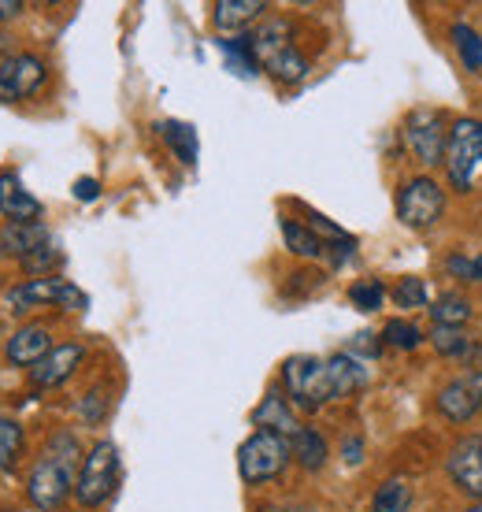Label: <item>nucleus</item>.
<instances>
[{"label":"nucleus","mask_w":482,"mask_h":512,"mask_svg":"<svg viewBox=\"0 0 482 512\" xmlns=\"http://www.w3.org/2000/svg\"><path fill=\"white\" fill-rule=\"evenodd\" d=\"M382 346H394V349L412 353V349L423 346V331H419L412 320H390L386 327H382Z\"/></svg>","instance_id":"obj_29"},{"label":"nucleus","mask_w":482,"mask_h":512,"mask_svg":"<svg viewBox=\"0 0 482 512\" xmlns=\"http://www.w3.org/2000/svg\"><path fill=\"white\" fill-rule=\"evenodd\" d=\"M219 49L227 52L230 71H238V75H256V71H260V60H256L253 38H249V34H245V38H223Z\"/></svg>","instance_id":"obj_28"},{"label":"nucleus","mask_w":482,"mask_h":512,"mask_svg":"<svg viewBox=\"0 0 482 512\" xmlns=\"http://www.w3.org/2000/svg\"><path fill=\"white\" fill-rule=\"evenodd\" d=\"M327 386H330V401L364 390L368 386L364 360L353 357V353H334V357H327Z\"/></svg>","instance_id":"obj_15"},{"label":"nucleus","mask_w":482,"mask_h":512,"mask_svg":"<svg viewBox=\"0 0 482 512\" xmlns=\"http://www.w3.org/2000/svg\"><path fill=\"white\" fill-rule=\"evenodd\" d=\"M104 412H108V394H104L101 386H93V390L78 401V416H82L86 423H101Z\"/></svg>","instance_id":"obj_34"},{"label":"nucleus","mask_w":482,"mask_h":512,"mask_svg":"<svg viewBox=\"0 0 482 512\" xmlns=\"http://www.w3.org/2000/svg\"><path fill=\"white\" fill-rule=\"evenodd\" d=\"M253 427L256 431H275L282 438H293L301 431V420H297V409L290 405V397H282L279 390H267L264 401L253 409Z\"/></svg>","instance_id":"obj_13"},{"label":"nucleus","mask_w":482,"mask_h":512,"mask_svg":"<svg viewBox=\"0 0 482 512\" xmlns=\"http://www.w3.org/2000/svg\"><path fill=\"white\" fill-rule=\"evenodd\" d=\"M293 461L290 438L275 435V431H253L238 446V475L245 483H271L279 479Z\"/></svg>","instance_id":"obj_2"},{"label":"nucleus","mask_w":482,"mask_h":512,"mask_svg":"<svg viewBox=\"0 0 482 512\" xmlns=\"http://www.w3.org/2000/svg\"><path fill=\"white\" fill-rule=\"evenodd\" d=\"M282 383H286V394H290V405L301 412H316L330 401V386H327V360L308 357V353H297L282 364Z\"/></svg>","instance_id":"obj_5"},{"label":"nucleus","mask_w":482,"mask_h":512,"mask_svg":"<svg viewBox=\"0 0 482 512\" xmlns=\"http://www.w3.org/2000/svg\"><path fill=\"white\" fill-rule=\"evenodd\" d=\"M19 446H23V427L15 420H4V416H0V472L15 461Z\"/></svg>","instance_id":"obj_32"},{"label":"nucleus","mask_w":482,"mask_h":512,"mask_svg":"<svg viewBox=\"0 0 482 512\" xmlns=\"http://www.w3.org/2000/svg\"><path fill=\"white\" fill-rule=\"evenodd\" d=\"M264 12H267L264 0H219L216 8H212V23L219 30H241V26L256 23Z\"/></svg>","instance_id":"obj_19"},{"label":"nucleus","mask_w":482,"mask_h":512,"mask_svg":"<svg viewBox=\"0 0 482 512\" xmlns=\"http://www.w3.org/2000/svg\"><path fill=\"white\" fill-rule=\"evenodd\" d=\"M431 342L442 357H453V360H468V357H475V349H479L475 346V338L457 331V327H434Z\"/></svg>","instance_id":"obj_26"},{"label":"nucleus","mask_w":482,"mask_h":512,"mask_svg":"<svg viewBox=\"0 0 482 512\" xmlns=\"http://www.w3.org/2000/svg\"><path fill=\"white\" fill-rule=\"evenodd\" d=\"M342 461L345 464H360L364 461V438L360 435H349L342 442Z\"/></svg>","instance_id":"obj_38"},{"label":"nucleus","mask_w":482,"mask_h":512,"mask_svg":"<svg viewBox=\"0 0 482 512\" xmlns=\"http://www.w3.org/2000/svg\"><path fill=\"white\" fill-rule=\"evenodd\" d=\"M379 349H382V334L379 338H375V334L371 331H364V334H356L353 342H349V349H345V353H364V357H379Z\"/></svg>","instance_id":"obj_37"},{"label":"nucleus","mask_w":482,"mask_h":512,"mask_svg":"<svg viewBox=\"0 0 482 512\" xmlns=\"http://www.w3.org/2000/svg\"><path fill=\"white\" fill-rule=\"evenodd\" d=\"M464 512H482V501H471V505Z\"/></svg>","instance_id":"obj_41"},{"label":"nucleus","mask_w":482,"mask_h":512,"mask_svg":"<svg viewBox=\"0 0 482 512\" xmlns=\"http://www.w3.org/2000/svg\"><path fill=\"white\" fill-rule=\"evenodd\" d=\"M349 301H353L360 312H375L386 301V286L379 279H360L349 286Z\"/></svg>","instance_id":"obj_30"},{"label":"nucleus","mask_w":482,"mask_h":512,"mask_svg":"<svg viewBox=\"0 0 482 512\" xmlns=\"http://www.w3.org/2000/svg\"><path fill=\"white\" fill-rule=\"evenodd\" d=\"M260 512H290V509H279V505H267V509H260Z\"/></svg>","instance_id":"obj_43"},{"label":"nucleus","mask_w":482,"mask_h":512,"mask_svg":"<svg viewBox=\"0 0 482 512\" xmlns=\"http://www.w3.org/2000/svg\"><path fill=\"white\" fill-rule=\"evenodd\" d=\"M12 312H30L41 305H64V308H86V294H78L71 282L64 279H26L23 286L8 290Z\"/></svg>","instance_id":"obj_9"},{"label":"nucleus","mask_w":482,"mask_h":512,"mask_svg":"<svg viewBox=\"0 0 482 512\" xmlns=\"http://www.w3.org/2000/svg\"><path fill=\"white\" fill-rule=\"evenodd\" d=\"M475 271H479V282H482V253L475 256Z\"/></svg>","instance_id":"obj_42"},{"label":"nucleus","mask_w":482,"mask_h":512,"mask_svg":"<svg viewBox=\"0 0 482 512\" xmlns=\"http://www.w3.org/2000/svg\"><path fill=\"white\" fill-rule=\"evenodd\" d=\"M394 301L397 308H423L427 305V282L416 279V275H408L394 286Z\"/></svg>","instance_id":"obj_31"},{"label":"nucleus","mask_w":482,"mask_h":512,"mask_svg":"<svg viewBox=\"0 0 482 512\" xmlns=\"http://www.w3.org/2000/svg\"><path fill=\"white\" fill-rule=\"evenodd\" d=\"M115 487H119V449H115L108 438H101V442H93V449L82 457L75 498L82 509H101L104 501L115 494Z\"/></svg>","instance_id":"obj_3"},{"label":"nucleus","mask_w":482,"mask_h":512,"mask_svg":"<svg viewBox=\"0 0 482 512\" xmlns=\"http://www.w3.org/2000/svg\"><path fill=\"white\" fill-rule=\"evenodd\" d=\"M371 512H412V483L394 475L371 494Z\"/></svg>","instance_id":"obj_25"},{"label":"nucleus","mask_w":482,"mask_h":512,"mask_svg":"<svg viewBox=\"0 0 482 512\" xmlns=\"http://www.w3.org/2000/svg\"><path fill=\"white\" fill-rule=\"evenodd\" d=\"M449 38H453L457 56L464 60V71H482V34H475L468 23H453Z\"/></svg>","instance_id":"obj_27"},{"label":"nucleus","mask_w":482,"mask_h":512,"mask_svg":"<svg viewBox=\"0 0 482 512\" xmlns=\"http://www.w3.org/2000/svg\"><path fill=\"white\" fill-rule=\"evenodd\" d=\"M75 197H78V201H97V197H101V182H97V179H78L75 182Z\"/></svg>","instance_id":"obj_39"},{"label":"nucleus","mask_w":482,"mask_h":512,"mask_svg":"<svg viewBox=\"0 0 482 512\" xmlns=\"http://www.w3.org/2000/svg\"><path fill=\"white\" fill-rule=\"evenodd\" d=\"M52 349H56V346H52V334H49V327H45V323H23V327L8 338L4 353H8V360H12V364H19V368H38Z\"/></svg>","instance_id":"obj_12"},{"label":"nucleus","mask_w":482,"mask_h":512,"mask_svg":"<svg viewBox=\"0 0 482 512\" xmlns=\"http://www.w3.org/2000/svg\"><path fill=\"white\" fill-rule=\"evenodd\" d=\"M249 38H253L256 60H260V67H264L275 52H282L286 45H290V23H286V19H267V23L256 26Z\"/></svg>","instance_id":"obj_22"},{"label":"nucleus","mask_w":482,"mask_h":512,"mask_svg":"<svg viewBox=\"0 0 482 512\" xmlns=\"http://www.w3.org/2000/svg\"><path fill=\"white\" fill-rule=\"evenodd\" d=\"M264 71L275 78V82H282V86H297V82H305L312 67H308L305 52L297 49V45H286V49L275 52V56L267 60Z\"/></svg>","instance_id":"obj_20"},{"label":"nucleus","mask_w":482,"mask_h":512,"mask_svg":"<svg viewBox=\"0 0 482 512\" xmlns=\"http://www.w3.org/2000/svg\"><path fill=\"white\" fill-rule=\"evenodd\" d=\"M445 271L453 275V279H460V282H479V271H475V260L471 256H464L457 249V253H449L445 256Z\"/></svg>","instance_id":"obj_36"},{"label":"nucleus","mask_w":482,"mask_h":512,"mask_svg":"<svg viewBox=\"0 0 482 512\" xmlns=\"http://www.w3.org/2000/svg\"><path fill=\"white\" fill-rule=\"evenodd\" d=\"M482 167V119H457L449 127L445 145V171L453 190L468 193L475 186V171Z\"/></svg>","instance_id":"obj_4"},{"label":"nucleus","mask_w":482,"mask_h":512,"mask_svg":"<svg viewBox=\"0 0 482 512\" xmlns=\"http://www.w3.org/2000/svg\"><path fill=\"white\" fill-rule=\"evenodd\" d=\"M445 472L449 483L471 501H482V435L460 438L457 446L445 457Z\"/></svg>","instance_id":"obj_10"},{"label":"nucleus","mask_w":482,"mask_h":512,"mask_svg":"<svg viewBox=\"0 0 482 512\" xmlns=\"http://www.w3.org/2000/svg\"><path fill=\"white\" fill-rule=\"evenodd\" d=\"M282 242H286V249L293 256H301V260H323L327 256V242L316 238L305 223H293V219H282Z\"/></svg>","instance_id":"obj_23"},{"label":"nucleus","mask_w":482,"mask_h":512,"mask_svg":"<svg viewBox=\"0 0 482 512\" xmlns=\"http://www.w3.org/2000/svg\"><path fill=\"white\" fill-rule=\"evenodd\" d=\"M308 231L316 234V238H323V242H345V238H353V234H345L342 227H338V223H330L327 216H319V212H312V216H308V223H305Z\"/></svg>","instance_id":"obj_35"},{"label":"nucleus","mask_w":482,"mask_h":512,"mask_svg":"<svg viewBox=\"0 0 482 512\" xmlns=\"http://www.w3.org/2000/svg\"><path fill=\"white\" fill-rule=\"evenodd\" d=\"M156 130H160V138L171 145V153L178 156V164L182 167H193L197 164V130L190 127V123H178V119H164V123H156Z\"/></svg>","instance_id":"obj_21"},{"label":"nucleus","mask_w":482,"mask_h":512,"mask_svg":"<svg viewBox=\"0 0 482 512\" xmlns=\"http://www.w3.org/2000/svg\"><path fill=\"white\" fill-rule=\"evenodd\" d=\"M427 312H431L434 327H457V331H464V323L475 316V308H471V301L464 294L434 297V308H427Z\"/></svg>","instance_id":"obj_24"},{"label":"nucleus","mask_w":482,"mask_h":512,"mask_svg":"<svg viewBox=\"0 0 482 512\" xmlns=\"http://www.w3.org/2000/svg\"><path fill=\"white\" fill-rule=\"evenodd\" d=\"M290 449H293V461L301 464L305 472H319V468L327 464V457H330L327 438L319 435L316 427H301V431L290 438Z\"/></svg>","instance_id":"obj_18"},{"label":"nucleus","mask_w":482,"mask_h":512,"mask_svg":"<svg viewBox=\"0 0 482 512\" xmlns=\"http://www.w3.org/2000/svg\"><path fill=\"white\" fill-rule=\"evenodd\" d=\"M405 145L412 149L423 167H438L445 164V145H449V130H445L442 116L431 112V108H416V112H408L405 119Z\"/></svg>","instance_id":"obj_7"},{"label":"nucleus","mask_w":482,"mask_h":512,"mask_svg":"<svg viewBox=\"0 0 482 512\" xmlns=\"http://www.w3.org/2000/svg\"><path fill=\"white\" fill-rule=\"evenodd\" d=\"M49 67L34 52H12L4 64H0V104L26 101L45 86Z\"/></svg>","instance_id":"obj_8"},{"label":"nucleus","mask_w":482,"mask_h":512,"mask_svg":"<svg viewBox=\"0 0 482 512\" xmlns=\"http://www.w3.org/2000/svg\"><path fill=\"white\" fill-rule=\"evenodd\" d=\"M19 12H23V4H19V0H0V23L15 19Z\"/></svg>","instance_id":"obj_40"},{"label":"nucleus","mask_w":482,"mask_h":512,"mask_svg":"<svg viewBox=\"0 0 482 512\" xmlns=\"http://www.w3.org/2000/svg\"><path fill=\"white\" fill-rule=\"evenodd\" d=\"M434 405L449 423H468L482 409V372H460L438 390Z\"/></svg>","instance_id":"obj_11"},{"label":"nucleus","mask_w":482,"mask_h":512,"mask_svg":"<svg viewBox=\"0 0 482 512\" xmlns=\"http://www.w3.org/2000/svg\"><path fill=\"white\" fill-rule=\"evenodd\" d=\"M60 260H64V256H60V249H56V245L49 242V245H41V249L34 256H26L23 268L30 271V275H41V279H49V271L56 268Z\"/></svg>","instance_id":"obj_33"},{"label":"nucleus","mask_w":482,"mask_h":512,"mask_svg":"<svg viewBox=\"0 0 482 512\" xmlns=\"http://www.w3.org/2000/svg\"><path fill=\"white\" fill-rule=\"evenodd\" d=\"M41 245H49L45 223H4L0 227V256L26 260V256L38 253Z\"/></svg>","instance_id":"obj_17"},{"label":"nucleus","mask_w":482,"mask_h":512,"mask_svg":"<svg viewBox=\"0 0 482 512\" xmlns=\"http://www.w3.org/2000/svg\"><path fill=\"white\" fill-rule=\"evenodd\" d=\"M0 212L8 223H41V201L15 175H0Z\"/></svg>","instance_id":"obj_16"},{"label":"nucleus","mask_w":482,"mask_h":512,"mask_svg":"<svg viewBox=\"0 0 482 512\" xmlns=\"http://www.w3.org/2000/svg\"><path fill=\"white\" fill-rule=\"evenodd\" d=\"M82 357H86L82 342H64V346L52 349V353L41 360L38 368H30V379H34V386H41V390H49V386H60V383H67V379L75 375V368L82 364Z\"/></svg>","instance_id":"obj_14"},{"label":"nucleus","mask_w":482,"mask_h":512,"mask_svg":"<svg viewBox=\"0 0 482 512\" xmlns=\"http://www.w3.org/2000/svg\"><path fill=\"white\" fill-rule=\"evenodd\" d=\"M445 212V190L442 182L431 175H416V179L401 182L397 190V219L408 231H431Z\"/></svg>","instance_id":"obj_6"},{"label":"nucleus","mask_w":482,"mask_h":512,"mask_svg":"<svg viewBox=\"0 0 482 512\" xmlns=\"http://www.w3.org/2000/svg\"><path fill=\"white\" fill-rule=\"evenodd\" d=\"M75 468H78V438L71 431L49 438V446L41 453V461L26 475V498L45 512H56L71 498L75 490Z\"/></svg>","instance_id":"obj_1"}]
</instances>
